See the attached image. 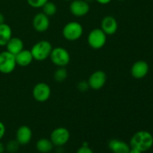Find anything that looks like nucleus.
<instances>
[{"label":"nucleus","instance_id":"23","mask_svg":"<svg viewBox=\"0 0 153 153\" xmlns=\"http://www.w3.org/2000/svg\"><path fill=\"white\" fill-rule=\"evenodd\" d=\"M49 0H27V2L31 7L34 8H40L46 4Z\"/></svg>","mask_w":153,"mask_h":153},{"label":"nucleus","instance_id":"30","mask_svg":"<svg viewBox=\"0 0 153 153\" xmlns=\"http://www.w3.org/2000/svg\"><path fill=\"white\" fill-rule=\"evenodd\" d=\"M4 151V146L1 142H0V153H3Z\"/></svg>","mask_w":153,"mask_h":153},{"label":"nucleus","instance_id":"31","mask_svg":"<svg viewBox=\"0 0 153 153\" xmlns=\"http://www.w3.org/2000/svg\"><path fill=\"white\" fill-rule=\"evenodd\" d=\"M117 1H125V0H117Z\"/></svg>","mask_w":153,"mask_h":153},{"label":"nucleus","instance_id":"28","mask_svg":"<svg viewBox=\"0 0 153 153\" xmlns=\"http://www.w3.org/2000/svg\"><path fill=\"white\" fill-rule=\"evenodd\" d=\"M4 20H5V19H4V15L0 12V25H1V24L4 23Z\"/></svg>","mask_w":153,"mask_h":153},{"label":"nucleus","instance_id":"11","mask_svg":"<svg viewBox=\"0 0 153 153\" xmlns=\"http://www.w3.org/2000/svg\"><path fill=\"white\" fill-rule=\"evenodd\" d=\"M49 25L50 21L49 16L43 12L37 13L32 19L33 28L37 32H44L47 31L49 28Z\"/></svg>","mask_w":153,"mask_h":153},{"label":"nucleus","instance_id":"24","mask_svg":"<svg viewBox=\"0 0 153 153\" xmlns=\"http://www.w3.org/2000/svg\"><path fill=\"white\" fill-rule=\"evenodd\" d=\"M89 85H88V82L86 81H81L79 84H78V89L79 90L82 92H85L87 91L89 88Z\"/></svg>","mask_w":153,"mask_h":153},{"label":"nucleus","instance_id":"13","mask_svg":"<svg viewBox=\"0 0 153 153\" xmlns=\"http://www.w3.org/2000/svg\"><path fill=\"white\" fill-rule=\"evenodd\" d=\"M101 29L106 35H113L118 30V22L112 16H106L101 22Z\"/></svg>","mask_w":153,"mask_h":153},{"label":"nucleus","instance_id":"4","mask_svg":"<svg viewBox=\"0 0 153 153\" xmlns=\"http://www.w3.org/2000/svg\"><path fill=\"white\" fill-rule=\"evenodd\" d=\"M49 58L52 62L58 67H65L70 61V55L68 51L60 46L52 49Z\"/></svg>","mask_w":153,"mask_h":153},{"label":"nucleus","instance_id":"21","mask_svg":"<svg viewBox=\"0 0 153 153\" xmlns=\"http://www.w3.org/2000/svg\"><path fill=\"white\" fill-rule=\"evenodd\" d=\"M68 73L65 67H58L54 73V79L57 82H63L67 78Z\"/></svg>","mask_w":153,"mask_h":153},{"label":"nucleus","instance_id":"17","mask_svg":"<svg viewBox=\"0 0 153 153\" xmlns=\"http://www.w3.org/2000/svg\"><path fill=\"white\" fill-rule=\"evenodd\" d=\"M5 46L7 52H10L13 55H16L22 49H24L23 41L19 37H12Z\"/></svg>","mask_w":153,"mask_h":153},{"label":"nucleus","instance_id":"9","mask_svg":"<svg viewBox=\"0 0 153 153\" xmlns=\"http://www.w3.org/2000/svg\"><path fill=\"white\" fill-rule=\"evenodd\" d=\"M107 82V75L102 70H97L94 72L89 77L88 82L90 88L99 91L105 86Z\"/></svg>","mask_w":153,"mask_h":153},{"label":"nucleus","instance_id":"10","mask_svg":"<svg viewBox=\"0 0 153 153\" xmlns=\"http://www.w3.org/2000/svg\"><path fill=\"white\" fill-rule=\"evenodd\" d=\"M70 10L75 16L82 17L89 13V3L85 0H72L70 5Z\"/></svg>","mask_w":153,"mask_h":153},{"label":"nucleus","instance_id":"12","mask_svg":"<svg viewBox=\"0 0 153 153\" xmlns=\"http://www.w3.org/2000/svg\"><path fill=\"white\" fill-rule=\"evenodd\" d=\"M149 67L145 61H137L133 64L131 68V74L136 79H141L146 77L149 73Z\"/></svg>","mask_w":153,"mask_h":153},{"label":"nucleus","instance_id":"32","mask_svg":"<svg viewBox=\"0 0 153 153\" xmlns=\"http://www.w3.org/2000/svg\"><path fill=\"white\" fill-rule=\"evenodd\" d=\"M64 1H72V0H64Z\"/></svg>","mask_w":153,"mask_h":153},{"label":"nucleus","instance_id":"22","mask_svg":"<svg viewBox=\"0 0 153 153\" xmlns=\"http://www.w3.org/2000/svg\"><path fill=\"white\" fill-rule=\"evenodd\" d=\"M19 143L16 141V140H11L7 142L6 144V149L10 153H14L19 149Z\"/></svg>","mask_w":153,"mask_h":153},{"label":"nucleus","instance_id":"14","mask_svg":"<svg viewBox=\"0 0 153 153\" xmlns=\"http://www.w3.org/2000/svg\"><path fill=\"white\" fill-rule=\"evenodd\" d=\"M32 138V131L28 126H21L16 133V140L19 145H26Z\"/></svg>","mask_w":153,"mask_h":153},{"label":"nucleus","instance_id":"20","mask_svg":"<svg viewBox=\"0 0 153 153\" xmlns=\"http://www.w3.org/2000/svg\"><path fill=\"white\" fill-rule=\"evenodd\" d=\"M43 8V13H45L46 16H52L56 13L57 12V6L56 4L52 1H48L42 7Z\"/></svg>","mask_w":153,"mask_h":153},{"label":"nucleus","instance_id":"15","mask_svg":"<svg viewBox=\"0 0 153 153\" xmlns=\"http://www.w3.org/2000/svg\"><path fill=\"white\" fill-rule=\"evenodd\" d=\"M108 147L113 153H128L131 149L129 144L119 139H111L108 143Z\"/></svg>","mask_w":153,"mask_h":153},{"label":"nucleus","instance_id":"3","mask_svg":"<svg viewBox=\"0 0 153 153\" xmlns=\"http://www.w3.org/2000/svg\"><path fill=\"white\" fill-rule=\"evenodd\" d=\"M83 32V26L76 21H72L67 23L62 30L63 36L69 41H76L79 40L82 36Z\"/></svg>","mask_w":153,"mask_h":153},{"label":"nucleus","instance_id":"7","mask_svg":"<svg viewBox=\"0 0 153 153\" xmlns=\"http://www.w3.org/2000/svg\"><path fill=\"white\" fill-rule=\"evenodd\" d=\"M70 138V133L67 128L64 127H58L52 131L50 140L53 145L61 146L65 145Z\"/></svg>","mask_w":153,"mask_h":153},{"label":"nucleus","instance_id":"29","mask_svg":"<svg viewBox=\"0 0 153 153\" xmlns=\"http://www.w3.org/2000/svg\"><path fill=\"white\" fill-rule=\"evenodd\" d=\"M128 153H143V152H140V151H139V150H137V149H132V148H131V149H130L129 152Z\"/></svg>","mask_w":153,"mask_h":153},{"label":"nucleus","instance_id":"2","mask_svg":"<svg viewBox=\"0 0 153 153\" xmlns=\"http://www.w3.org/2000/svg\"><path fill=\"white\" fill-rule=\"evenodd\" d=\"M52 46L50 42L46 40H42L33 45L31 52L34 60L37 61H43L49 58L52 50Z\"/></svg>","mask_w":153,"mask_h":153},{"label":"nucleus","instance_id":"6","mask_svg":"<svg viewBox=\"0 0 153 153\" xmlns=\"http://www.w3.org/2000/svg\"><path fill=\"white\" fill-rule=\"evenodd\" d=\"M16 67L15 55L7 50L0 52V73L3 74L11 73Z\"/></svg>","mask_w":153,"mask_h":153},{"label":"nucleus","instance_id":"25","mask_svg":"<svg viewBox=\"0 0 153 153\" xmlns=\"http://www.w3.org/2000/svg\"><path fill=\"white\" fill-rule=\"evenodd\" d=\"M76 153H94V152L88 146H82L78 149Z\"/></svg>","mask_w":153,"mask_h":153},{"label":"nucleus","instance_id":"19","mask_svg":"<svg viewBox=\"0 0 153 153\" xmlns=\"http://www.w3.org/2000/svg\"><path fill=\"white\" fill-rule=\"evenodd\" d=\"M53 143L50 139L41 138L37 140L36 143V148L41 153H49L53 149Z\"/></svg>","mask_w":153,"mask_h":153},{"label":"nucleus","instance_id":"5","mask_svg":"<svg viewBox=\"0 0 153 153\" xmlns=\"http://www.w3.org/2000/svg\"><path fill=\"white\" fill-rule=\"evenodd\" d=\"M107 35L101 28H94L88 36V43L94 49H100L105 45Z\"/></svg>","mask_w":153,"mask_h":153},{"label":"nucleus","instance_id":"26","mask_svg":"<svg viewBox=\"0 0 153 153\" xmlns=\"http://www.w3.org/2000/svg\"><path fill=\"white\" fill-rule=\"evenodd\" d=\"M5 131H6L5 126H4V124L2 122L0 121V140H1V139L4 136Z\"/></svg>","mask_w":153,"mask_h":153},{"label":"nucleus","instance_id":"18","mask_svg":"<svg viewBox=\"0 0 153 153\" xmlns=\"http://www.w3.org/2000/svg\"><path fill=\"white\" fill-rule=\"evenodd\" d=\"M12 37V29L5 22L0 25V46H4Z\"/></svg>","mask_w":153,"mask_h":153},{"label":"nucleus","instance_id":"8","mask_svg":"<svg viewBox=\"0 0 153 153\" xmlns=\"http://www.w3.org/2000/svg\"><path fill=\"white\" fill-rule=\"evenodd\" d=\"M32 96L37 102H45L51 96L50 87L44 82H39L33 88Z\"/></svg>","mask_w":153,"mask_h":153},{"label":"nucleus","instance_id":"27","mask_svg":"<svg viewBox=\"0 0 153 153\" xmlns=\"http://www.w3.org/2000/svg\"><path fill=\"white\" fill-rule=\"evenodd\" d=\"M96 1L101 4H109L112 0H96Z\"/></svg>","mask_w":153,"mask_h":153},{"label":"nucleus","instance_id":"16","mask_svg":"<svg viewBox=\"0 0 153 153\" xmlns=\"http://www.w3.org/2000/svg\"><path fill=\"white\" fill-rule=\"evenodd\" d=\"M15 59H16V65L25 67L31 64L34 58H33L31 50L22 49L21 52L15 55Z\"/></svg>","mask_w":153,"mask_h":153},{"label":"nucleus","instance_id":"1","mask_svg":"<svg viewBox=\"0 0 153 153\" xmlns=\"http://www.w3.org/2000/svg\"><path fill=\"white\" fill-rule=\"evenodd\" d=\"M130 146L142 152H146L153 146V136L150 132L145 130L138 131L131 137Z\"/></svg>","mask_w":153,"mask_h":153}]
</instances>
